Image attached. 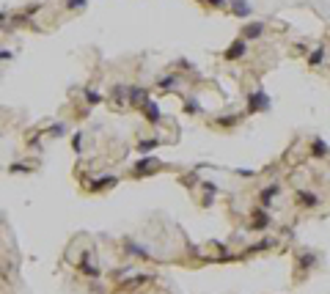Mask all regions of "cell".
I'll return each mask as SVG.
<instances>
[{
  "instance_id": "22",
  "label": "cell",
  "mask_w": 330,
  "mask_h": 294,
  "mask_svg": "<svg viewBox=\"0 0 330 294\" xmlns=\"http://www.w3.org/2000/svg\"><path fill=\"white\" fill-rule=\"evenodd\" d=\"M184 110H187L190 116H198V113H201V105H198V99H187V102H184Z\"/></svg>"
},
{
  "instance_id": "10",
  "label": "cell",
  "mask_w": 330,
  "mask_h": 294,
  "mask_svg": "<svg viewBox=\"0 0 330 294\" xmlns=\"http://www.w3.org/2000/svg\"><path fill=\"white\" fill-rule=\"evenodd\" d=\"M228 6H231V14L239 17V20H248V17L253 14V8L248 0H228Z\"/></svg>"
},
{
  "instance_id": "29",
  "label": "cell",
  "mask_w": 330,
  "mask_h": 294,
  "mask_svg": "<svg viewBox=\"0 0 330 294\" xmlns=\"http://www.w3.org/2000/svg\"><path fill=\"white\" fill-rule=\"evenodd\" d=\"M237 173L242 176V179H251V176H256L253 171H248V168H237Z\"/></svg>"
},
{
  "instance_id": "7",
  "label": "cell",
  "mask_w": 330,
  "mask_h": 294,
  "mask_svg": "<svg viewBox=\"0 0 330 294\" xmlns=\"http://www.w3.org/2000/svg\"><path fill=\"white\" fill-rule=\"evenodd\" d=\"M124 253H129V256H138V259H152V250H149L146 245H138V242H132V239H124Z\"/></svg>"
},
{
  "instance_id": "23",
  "label": "cell",
  "mask_w": 330,
  "mask_h": 294,
  "mask_svg": "<svg viewBox=\"0 0 330 294\" xmlns=\"http://www.w3.org/2000/svg\"><path fill=\"white\" fill-rule=\"evenodd\" d=\"M50 135H52V138H63V135H66V124H61V121H58V124H52L47 129Z\"/></svg>"
},
{
  "instance_id": "20",
  "label": "cell",
  "mask_w": 330,
  "mask_h": 294,
  "mask_svg": "<svg viewBox=\"0 0 330 294\" xmlns=\"http://www.w3.org/2000/svg\"><path fill=\"white\" fill-rule=\"evenodd\" d=\"M83 97H85V102H88V107H94V105L102 102V94H97L94 88H83Z\"/></svg>"
},
{
  "instance_id": "3",
  "label": "cell",
  "mask_w": 330,
  "mask_h": 294,
  "mask_svg": "<svg viewBox=\"0 0 330 294\" xmlns=\"http://www.w3.org/2000/svg\"><path fill=\"white\" fill-rule=\"evenodd\" d=\"M270 223H273V215H270V209H264V206L253 209V215H251V228H253V231H267Z\"/></svg>"
},
{
  "instance_id": "19",
  "label": "cell",
  "mask_w": 330,
  "mask_h": 294,
  "mask_svg": "<svg viewBox=\"0 0 330 294\" xmlns=\"http://www.w3.org/2000/svg\"><path fill=\"white\" fill-rule=\"evenodd\" d=\"M176 83H179V80H176L174 74H168V77H160V80H157V88H160V91H174Z\"/></svg>"
},
{
  "instance_id": "31",
  "label": "cell",
  "mask_w": 330,
  "mask_h": 294,
  "mask_svg": "<svg viewBox=\"0 0 330 294\" xmlns=\"http://www.w3.org/2000/svg\"><path fill=\"white\" fill-rule=\"evenodd\" d=\"M198 182V173H187V179H184V184H190V187H193V184Z\"/></svg>"
},
{
  "instance_id": "9",
  "label": "cell",
  "mask_w": 330,
  "mask_h": 294,
  "mask_svg": "<svg viewBox=\"0 0 330 294\" xmlns=\"http://www.w3.org/2000/svg\"><path fill=\"white\" fill-rule=\"evenodd\" d=\"M278 193H281V187H278V184H267V187H264V190H261V193H259V206H264V209H270Z\"/></svg>"
},
{
  "instance_id": "8",
  "label": "cell",
  "mask_w": 330,
  "mask_h": 294,
  "mask_svg": "<svg viewBox=\"0 0 330 294\" xmlns=\"http://www.w3.org/2000/svg\"><path fill=\"white\" fill-rule=\"evenodd\" d=\"M141 113H143V119H146L149 124H154V126L162 121V113H160V107H157V102H152V99H149L146 105L141 107Z\"/></svg>"
},
{
  "instance_id": "21",
  "label": "cell",
  "mask_w": 330,
  "mask_h": 294,
  "mask_svg": "<svg viewBox=\"0 0 330 294\" xmlns=\"http://www.w3.org/2000/svg\"><path fill=\"white\" fill-rule=\"evenodd\" d=\"M146 280H149V275H135V278L124 280V283H121V289H135V286H141V283H146Z\"/></svg>"
},
{
  "instance_id": "6",
  "label": "cell",
  "mask_w": 330,
  "mask_h": 294,
  "mask_svg": "<svg viewBox=\"0 0 330 294\" xmlns=\"http://www.w3.org/2000/svg\"><path fill=\"white\" fill-rule=\"evenodd\" d=\"M295 201L300 203L303 209H316V206H319V196H316V193H311V190H297Z\"/></svg>"
},
{
  "instance_id": "15",
  "label": "cell",
  "mask_w": 330,
  "mask_h": 294,
  "mask_svg": "<svg viewBox=\"0 0 330 294\" xmlns=\"http://www.w3.org/2000/svg\"><path fill=\"white\" fill-rule=\"evenodd\" d=\"M77 270L83 275H88V278H99V275H102V270H99V267H94L91 261H88V256H83V261L77 264Z\"/></svg>"
},
{
  "instance_id": "4",
  "label": "cell",
  "mask_w": 330,
  "mask_h": 294,
  "mask_svg": "<svg viewBox=\"0 0 330 294\" xmlns=\"http://www.w3.org/2000/svg\"><path fill=\"white\" fill-rule=\"evenodd\" d=\"M245 52H248V39H242V36H239V39H234V42L226 47L223 58H226V61H239Z\"/></svg>"
},
{
  "instance_id": "13",
  "label": "cell",
  "mask_w": 330,
  "mask_h": 294,
  "mask_svg": "<svg viewBox=\"0 0 330 294\" xmlns=\"http://www.w3.org/2000/svg\"><path fill=\"white\" fill-rule=\"evenodd\" d=\"M264 33V22H248L242 28V39H259Z\"/></svg>"
},
{
  "instance_id": "26",
  "label": "cell",
  "mask_w": 330,
  "mask_h": 294,
  "mask_svg": "<svg viewBox=\"0 0 330 294\" xmlns=\"http://www.w3.org/2000/svg\"><path fill=\"white\" fill-rule=\"evenodd\" d=\"M267 247H273V239H261L259 245H251L248 253H259V250H267Z\"/></svg>"
},
{
  "instance_id": "27",
  "label": "cell",
  "mask_w": 330,
  "mask_h": 294,
  "mask_svg": "<svg viewBox=\"0 0 330 294\" xmlns=\"http://www.w3.org/2000/svg\"><path fill=\"white\" fill-rule=\"evenodd\" d=\"M85 6H88V0H66V8H69V11H75V8L83 11Z\"/></svg>"
},
{
  "instance_id": "24",
  "label": "cell",
  "mask_w": 330,
  "mask_h": 294,
  "mask_svg": "<svg viewBox=\"0 0 330 294\" xmlns=\"http://www.w3.org/2000/svg\"><path fill=\"white\" fill-rule=\"evenodd\" d=\"M239 124V116H220L218 126H237Z\"/></svg>"
},
{
  "instance_id": "12",
  "label": "cell",
  "mask_w": 330,
  "mask_h": 294,
  "mask_svg": "<svg viewBox=\"0 0 330 294\" xmlns=\"http://www.w3.org/2000/svg\"><path fill=\"white\" fill-rule=\"evenodd\" d=\"M311 157H319V160H328L330 157V146L322 138H314V143H311Z\"/></svg>"
},
{
  "instance_id": "18",
  "label": "cell",
  "mask_w": 330,
  "mask_h": 294,
  "mask_svg": "<svg viewBox=\"0 0 330 294\" xmlns=\"http://www.w3.org/2000/svg\"><path fill=\"white\" fill-rule=\"evenodd\" d=\"M157 146H160V140H157V138H146V140L138 143V151H141V154H149V151H154Z\"/></svg>"
},
{
  "instance_id": "5",
  "label": "cell",
  "mask_w": 330,
  "mask_h": 294,
  "mask_svg": "<svg viewBox=\"0 0 330 294\" xmlns=\"http://www.w3.org/2000/svg\"><path fill=\"white\" fill-rule=\"evenodd\" d=\"M146 102H149V91H146V88H143V85H129V105L141 110Z\"/></svg>"
},
{
  "instance_id": "2",
  "label": "cell",
  "mask_w": 330,
  "mask_h": 294,
  "mask_svg": "<svg viewBox=\"0 0 330 294\" xmlns=\"http://www.w3.org/2000/svg\"><path fill=\"white\" fill-rule=\"evenodd\" d=\"M270 107H273V99H270L267 91H261V88H256L248 97V113H267Z\"/></svg>"
},
{
  "instance_id": "16",
  "label": "cell",
  "mask_w": 330,
  "mask_h": 294,
  "mask_svg": "<svg viewBox=\"0 0 330 294\" xmlns=\"http://www.w3.org/2000/svg\"><path fill=\"white\" fill-rule=\"evenodd\" d=\"M113 102L116 105H127L129 102V88L127 85H113Z\"/></svg>"
},
{
  "instance_id": "11",
  "label": "cell",
  "mask_w": 330,
  "mask_h": 294,
  "mask_svg": "<svg viewBox=\"0 0 330 294\" xmlns=\"http://www.w3.org/2000/svg\"><path fill=\"white\" fill-rule=\"evenodd\" d=\"M316 264H319V256H316L314 250L297 253V267H300V270H311V267H316Z\"/></svg>"
},
{
  "instance_id": "1",
  "label": "cell",
  "mask_w": 330,
  "mask_h": 294,
  "mask_svg": "<svg viewBox=\"0 0 330 294\" xmlns=\"http://www.w3.org/2000/svg\"><path fill=\"white\" fill-rule=\"evenodd\" d=\"M162 168V162L157 160L154 154H143L141 160L135 162V168H132V176L135 179H143V176H152V173H157V171Z\"/></svg>"
},
{
  "instance_id": "17",
  "label": "cell",
  "mask_w": 330,
  "mask_h": 294,
  "mask_svg": "<svg viewBox=\"0 0 330 294\" xmlns=\"http://www.w3.org/2000/svg\"><path fill=\"white\" fill-rule=\"evenodd\" d=\"M322 63H325V44H319V47L308 55V66H311V69H319Z\"/></svg>"
},
{
  "instance_id": "28",
  "label": "cell",
  "mask_w": 330,
  "mask_h": 294,
  "mask_svg": "<svg viewBox=\"0 0 330 294\" xmlns=\"http://www.w3.org/2000/svg\"><path fill=\"white\" fill-rule=\"evenodd\" d=\"M8 173H30V168L22 162H14V165H8Z\"/></svg>"
},
{
  "instance_id": "32",
  "label": "cell",
  "mask_w": 330,
  "mask_h": 294,
  "mask_svg": "<svg viewBox=\"0 0 330 294\" xmlns=\"http://www.w3.org/2000/svg\"><path fill=\"white\" fill-rule=\"evenodd\" d=\"M209 3H212V6H215V8H223L226 3H228V0H209Z\"/></svg>"
},
{
  "instance_id": "14",
  "label": "cell",
  "mask_w": 330,
  "mask_h": 294,
  "mask_svg": "<svg viewBox=\"0 0 330 294\" xmlns=\"http://www.w3.org/2000/svg\"><path fill=\"white\" fill-rule=\"evenodd\" d=\"M116 184H119V176H110V173H107L105 179H97V182H91L88 187L102 193V190H110V187H116Z\"/></svg>"
},
{
  "instance_id": "30",
  "label": "cell",
  "mask_w": 330,
  "mask_h": 294,
  "mask_svg": "<svg viewBox=\"0 0 330 294\" xmlns=\"http://www.w3.org/2000/svg\"><path fill=\"white\" fill-rule=\"evenodd\" d=\"M179 69H184V72H193V63H190V61H184V58H182V61H179Z\"/></svg>"
},
{
  "instance_id": "25",
  "label": "cell",
  "mask_w": 330,
  "mask_h": 294,
  "mask_svg": "<svg viewBox=\"0 0 330 294\" xmlns=\"http://www.w3.org/2000/svg\"><path fill=\"white\" fill-rule=\"evenodd\" d=\"M72 148H75L77 154H80V151H83V132H80V129H77V132H75V135H72Z\"/></svg>"
}]
</instances>
